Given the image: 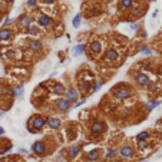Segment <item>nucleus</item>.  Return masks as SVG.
<instances>
[{"label": "nucleus", "instance_id": "nucleus-29", "mask_svg": "<svg viewBox=\"0 0 162 162\" xmlns=\"http://www.w3.org/2000/svg\"><path fill=\"white\" fill-rule=\"evenodd\" d=\"M118 156V148H109L105 152V158L106 159H115Z\"/></svg>", "mask_w": 162, "mask_h": 162}, {"label": "nucleus", "instance_id": "nucleus-45", "mask_svg": "<svg viewBox=\"0 0 162 162\" xmlns=\"http://www.w3.org/2000/svg\"><path fill=\"white\" fill-rule=\"evenodd\" d=\"M3 2H4V3H6V4H13V2H14V0H3Z\"/></svg>", "mask_w": 162, "mask_h": 162}, {"label": "nucleus", "instance_id": "nucleus-20", "mask_svg": "<svg viewBox=\"0 0 162 162\" xmlns=\"http://www.w3.org/2000/svg\"><path fill=\"white\" fill-rule=\"evenodd\" d=\"M129 13H131L132 19H139L142 14L145 13V9H144V6H141V4H133V7L131 9Z\"/></svg>", "mask_w": 162, "mask_h": 162}, {"label": "nucleus", "instance_id": "nucleus-26", "mask_svg": "<svg viewBox=\"0 0 162 162\" xmlns=\"http://www.w3.org/2000/svg\"><path fill=\"white\" fill-rule=\"evenodd\" d=\"M26 34H29V36H37V34H40V27L37 26V24H30L26 29Z\"/></svg>", "mask_w": 162, "mask_h": 162}, {"label": "nucleus", "instance_id": "nucleus-6", "mask_svg": "<svg viewBox=\"0 0 162 162\" xmlns=\"http://www.w3.org/2000/svg\"><path fill=\"white\" fill-rule=\"evenodd\" d=\"M135 155V148L129 144L122 145L121 148H118V156H121L122 159H131Z\"/></svg>", "mask_w": 162, "mask_h": 162}, {"label": "nucleus", "instance_id": "nucleus-17", "mask_svg": "<svg viewBox=\"0 0 162 162\" xmlns=\"http://www.w3.org/2000/svg\"><path fill=\"white\" fill-rule=\"evenodd\" d=\"M30 24H33V19H32V16H29V14H20V16L17 17V26L20 27V29L26 30Z\"/></svg>", "mask_w": 162, "mask_h": 162}, {"label": "nucleus", "instance_id": "nucleus-8", "mask_svg": "<svg viewBox=\"0 0 162 162\" xmlns=\"http://www.w3.org/2000/svg\"><path fill=\"white\" fill-rule=\"evenodd\" d=\"M26 47L29 52L36 53V55H40L42 50H43V44H42V42L39 40V39H30V40H27Z\"/></svg>", "mask_w": 162, "mask_h": 162}, {"label": "nucleus", "instance_id": "nucleus-50", "mask_svg": "<svg viewBox=\"0 0 162 162\" xmlns=\"http://www.w3.org/2000/svg\"><path fill=\"white\" fill-rule=\"evenodd\" d=\"M141 162H146V161H141Z\"/></svg>", "mask_w": 162, "mask_h": 162}, {"label": "nucleus", "instance_id": "nucleus-5", "mask_svg": "<svg viewBox=\"0 0 162 162\" xmlns=\"http://www.w3.org/2000/svg\"><path fill=\"white\" fill-rule=\"evenodd\" d=\"M132 79H133V82L138 85L139 88H146L149 85V82H151L149 75L145 73V72H136V73L132 76Z\"/></svg>", "mask_w": 162, "mask_h": 162}, {"label": "nucleus", "instance_id": "nucleus-22", "mask_svg": "<svg viewBox=\"0 0 162 162\" xmlns=\"http://www.w3.org/2000/svg\"><path fill=\"white\" fill-rule=\"evenodd\" d=\"M23 92H24V86H23V83L16 85V86H13V88L10 89V95H12V98H20L22 95H23Z\"/></svg>", "mask_w": 162, "mask_h": 162}, {"label": "nucleus", "instance_id": "nucleus-1", "mask_svg": "<svg viewBox=\"0 0 162 162\" xmlns=\"http://www.w3.org/2000/svg\"><path fill=\"white\" fill-rule=\"evenodd\" d=\"M132 95H133V89L128 83H123V82L118 83L116 86H113L111 89V96L113 99H116V101H126V99L131 98Z\"/></svg>", "mask_w": 162, "mask_h": 162}, {"label": "nucleus", "instance_id": "nucleus-31", "mask_svg": "<svg viewBox=\"0 0 162 162\" xmlns=\"http://www.w3.org/2000/svg\"><path fill=\"white\" fill-rule=\"evenodd\" d=\"M151 148L149 145V141H138L136 142V149L138 151H146V149Z\"/></svg>", "mask_w": 162, "mask_h": 162}, {"label": "nucleus", "instance_id": "nucleus-16", "mask_svg": "<svg viewBox=\"0 0 162 162\" xmlns=\"http://www.w3.org/2000/svg\"><path fill=\"white\" fill-rule=\"evenodd\" d=\"M92 85H93V79H82L79 82V93H83V95H88L91 93L92 91Z\"/></svg>", "mask_w": 162, "mask_h": 162}, {"label": "nucleus", "instance_id": "nucleus-49", "mask_svg": "<svg viewBox=\"0 0 162 162\" xmlns=\"http://www.w3.org/2000/svg\"><path fill=\"white\" fill-rule=\"evenodd\" d=\"M142 2H149V0H142Z\"/></svg>", "mask_w": 162, "mask_h": 162}, {"label": "nucleus", "instance_id": "nucleus-43", "mask_svg": "<svg viewBox=\"0 0 162 162\" xmlns=\"http://www.w3.org/2000/svg\"><path fill=\"white\" fill-rule=\"evenodd\" d=\"M56 159H58V161H60V162H63V154H60V155H58V156H56Z\"/></svg>", "mask_w": 162, "mask_h": 162}, {"label": "nucleus", "instance_id": "nucleus-39", "mask_svg": "<svg viewBox=\"0 0 162 162\" xmlns=\"http://www.w3.org/2000/svg\"><path fill=\"white\" fill-rule=\"evenodd\" d=\"M6 56L9 59H16V53H14L13 49H9V50H7V53H6Z\"/></svg>", "mask_w": 162, "mask_h": 162}, {"label": "nucleus", "instance_id": "nucleus-51", "mask_svg": "<svg viewBox=\"0 0 162 162\" xmlns=\"http://www.w3.org/2000/svg\"><path fill=\"white\" fill-rule=\"evenodd\" d=\"M161 76H162V71H161Z\"/></svg>", "mask_w": 162, "mask_h": 162}, {"label": "nucleus", "instance_id": "nucleus-21", "mask_svg": "<svg viewBox=\"0 0 162 162\" xmlns=\"http://www.w3.org/2000/svg\"><path fill=\"white\" fill-rule=\"evenodd\" d=\"M86 49H88V44L86 43H79V44H76V46H73V49H72V55H73V56L83 55V53H86Z\"/></svg>", "mask_w": 162, "mask_h": 162}, {"label": "nucleus", "instance_id": "nucleus-12", "mask_svg": "<svg viewBox=\"0 0 162 162\" xmlns=\"http://www.w3.org/2000/svg\"><path fill=\"white\" fill-rule=\"evenodd\" d=\"M79 96H81V93H79L78 88H73V86L66 89V92H65V95H63V98L68 99L71 103H76V102L79 101Z\"/></svg>", "mask_w": 162, "mask_h": 162}, {"label": "nucleus", "instance_id": "nucleus-3", "mask_svg": "<svg viewBox=\"0 0 162 162\" xmlns=\"http://www.w3.org/2000/svg\"><path fill=\"white\" fill-rule=\"evenodd\" d=\"M108 131V123L102 119H92L89 123V135L92 138H99Z\"/></svg>", "mask_w": 162, "mask_h": 162}, {"label": "nucleus", "instance_id": "nucleus-38", "mask_svg": "<svg viewBox=\"0 0 162 162\" xmlns=\"http://www.w3.org/2000/svg\"><path fill=\"white\" fill-rule=\"evenodd\" d=\"M26 4H27V7H30V9H36L37 7V0H27Z\"/></svg>", "mask_w": 162, "mask_h": 162}, {"label": "nucleus", "instance_id": "nucleus-33", "mask_svg": "<svg viewBox=\"0 0 162 162\" xmlns=\"http://www.w3.org/2000/svg\"><path fill=\"white\" fill-rule=\"evenodd\" d=\"M129 27H131V30L136 32V30H139V29H141V23H139L138 20H133V22H131V23H129Z\"/></svg>", "mask_w": 162, "mask_h": 162}, {"label": "nucleus", "instance_id": "nucleus-14", "mask_svg": "<svg viewBox=\"0 0 162 162\" xmlns=\"http://www.w3.org/2000/svg\"><path fill=\"white\" fill-rule=\"evenodd\" d=\"M46 126L52 131H59L62 128V119L58 116H47L46 118Z\"/></svg>", "mask_w": 162, "mask_h": 162}, {"label": "nucleus", "instance_id": "nucleus-47", "mask_svg": "<svg viewBox=\"0 0 162 162\" xmlns=\"http://www.w3.org/2000/svg\"><path fill=\"white\" fill-rule=\"evenodd\" d=\"M3 56H4V55H3V52H2V50H0V59H2V58H3Z\"/></svg>", "mask_w": 162, "mask_h": 162}, {"label": "nucleus", "instance_id": "nucleus-46", "mask_svg": "<svg viewBox=\"0 0 162 162\" xmlns=\"http://www.w3.org/2000/svg\"><path fill=\"white\" fill-rule=\"evenodd\" d=\"M156 16H158V10H155L154 12V14H152V17H156Z\"/></svg>", "mask_w": 162, "mask_h": 162}, {"label": "nucleus", "instance_id": "nucleus-36", "mask_svg": "<svg viewBox=\"0 0 162 162\" xmlns=\"http://www.w3.org/2000/svg\"><path fill=\"white\" fill-rule=\"evenodd\" d=\"M132 113H133V108H132V106L125 108V111H123V118H129V116H132Z\"/></svg>", "mask_w": 162, "mask_h": 162}, {"label": "nucleus", "instance_id": "nucleus-9", "mask_svg": "<svg viewBox=\"0 0 162 162\" xmlns=\"http://www.w3.org/2000/svg\"><path fill=\"white\" fill-rule=\"evenodd\" d=\"M82 145H79V144H75V145H71L66 148V151H65V155H66V158L68 159H76L79 155H81L82 152Z\"/></svg>", "mask_w": 162, "mask_h": 162}, {"label": "nucleus", "instance_id": "nucleus-42", "mask_svg": "<svg viewBox=\"0 0 162 162\" xmlns=\"http://www.w3.org/2000/svg\"><path fill=\"white\" fill-rule=\"evenodd\" d=\"M42 3H43V4H47V6H52V4L56 3V0H42Z\"/></svg>", "mask_w": 162, "mask_h": 162}, {"label": "nucleus", "instance_id": "nucleus-7", "mask_svg": "<svg viewBox=\"0 0 162 162\" xmlns=\"http://www.w3.org/2000/svg\"><path fill=\"white\" fill-rule=\"evenodd\" d=\"M55 109L58 112H60V113H66V112H69L72 109V103L68 99H65L63 96H60L58 101L55 102Z\"/></svg>", "mask_w": 162, "mask_h": 162}, {"label": "nucleus", "instance_id": "nucleus-37", "mask_svg": "<svg viewBox=\"0 0 162 162\" xmlns=\"http://www.w3.org/2000/svg\"><path fill=\"white\" fill-rule=\"evenodd\" d=\"M141 68L144 69V71H151L152 65H151V62H149V60H146V62H142V63H141Z\"/></svg>", "mask_w": 162, "mask_h": 162}, {"label": "nucleus", "instance_id": "nucleus-41", "mask_svg": "<svg viewBox=\"0 0 162 162\" xmlns=\"http://www.w3.org/2000/svg\"><path fill=\"white\" fill-rule=\"evenodd\" d=\"M19 154L20 155H29L30 152H29V149H24V148H19Z\"/></svg>", "mask_w": 162, "mask_h": 162}, {"label": "nucleus", "instance_id": "nucleus-19", "mask_svg": "<svg viewBox=\"0 0 162 162\" xmlns=\"http://www.w3.org/2000/svg\"><path fill=\"white\" fill-rule=\"evenodd\" d=\"M66 86H65L63 83H60V82H56V83L53 85V86H52V93L53 95H56V96H59V98H60V96H63L65 95V92H66Z\"/></svg>", "mask_w": 162, "mask_h": 162}, {"label": "nucleus", "instance_id": "nucleus-48", "mask_svg": "<svg viewBox=\"0 0 162 162\" xmlns=\"http://www.w3.org/2000/svg\"><path fill=\"white\" fill-rule=\"evenodd\" d=\"M2 116H3V112H0V119H2Z\"/></svg>", "mask_w": 162, "mask_h": 162}, {"label": "nucleus", "instance_id": "nucleus-40", "mask_svg": "<svg viewBox=\"0 0 162 162\" xmlns=\"http://www.w3.org/2000/svg\"><path fill=\"white\" fill-rule=\"evenodd\" d=\"M10 149H12V145L9 144V145L4 146V148L2 149V151H0V154H2V155H6V154H9V152H10Z\"/></svg>", "mask_w": 162, "mask_h": 162}, {"label": "nucleus", "instance_id": "nucleus-30", "mask_svg": "<svg viewBox=\"0 0 162 162\" xmlns=\"http://www.w3.org/2000/svg\"><path fill=\"white\" fill-rule=\"evenodd\" d=\"M105 81H102V79H98V81H93V85H92V91L91 93H96V92L99 91V89L103 86Z\"/></svg>", "mask_w": 162, "mask_h": 162}, {"label": "nucleus", "instance_id": "nucleus-34", "mask_svg": "<svg viewBox=\"0 0 162 162\" xmlns=\"http://www.w3.org/2000/svg\"><path fill=\"white\" fill-rule=\"evenodd\" d=\"M12 23H13V19H12L10 16H6L4 17V20H3V23H2V27H9Z\"/></svg>", "mask_w": 162, "mask_h": 162}, {"label": "nucleus", "instance_id": "nucleus-44", "mask_svg": "<svg viewBox=\"0 0 162 162\" xmlns=\"http://www.w3.org/2000/svg\"><path fill=\"white\" fill-rule=\"evenodd\" d=\"M4 133H6V131H4V128H2V126H0V136H3Z\"/></svg>", "mask_w": 162, "mask_h": 162}, {"label": "nucleus", "instance_id": "nucleus-2", "mask_svg": "<svg viewBox=\"0 0 162 162\" xmlns=\"http://www.w3.org/2000/svg\"><path fill=\"white\" fill-rule=\"evenodd\" d=\"M46 128V116L37 113L33 115L29 121H27V129L32 132V133H39L43 129Z\"/></svg>", "mask_w": 162, "mask_h": 162}, {"label": "nucleus", "instance_id": "nucleus-4", "mask_svg": "<svg viewBox=\"0 0 162 162\" xmlns=\"http://www.w3.org/2000/svg\"><path fill=\"white\" fill-rule=\"evenodd\" d=\"M30 151L34 156H44L49 151V145L46 144V141H36L32 144Z\"/></svg>", "mask_w": 162, "mask_h": 162}, {"label": "nucleus", "instance_id": "nucleus-23", "mask_svg": "<svg viewBox=\"0 0 162 162\" xmlns=\"http://www.w3.org/2000/svg\"><path fill=\"white\" fill-rule=\"evenodd\" d=\"M162 101H159V99H151V101H148L145 103V111L146 112H152L154 109H156L161 105Z\"/></svg>", "mask_w": 162, "mask_h": 162}, {"label": "nucleus", "instance_id": "nucleus-35", "mask_svg": "<svg viewBox=\"0 0 162 162\" xmlns=\"http://www.w3.org/2000/svg\"><path fill=\"white\" fill-rule=\"evenodd\" d=\"M86 101H88V99H86V98H85V96H83V98H82V99H79V101L76 102V103H75L73 106H72V108H81V106H83V105L86 103Z\"/></svg>", "mask_w": 162, "mask_h": 162}, {"label": "nucleus", "instance_id": "nucleus-25", "mask_svg": "<svg viewBox=\"0 0 162 162\" xmlns=\"http://www.w3.org/2000/svg\"><path fill=\"white\" fill-rule=\"evenodd\" d=\"M138 53L144 55V56H152L154 55V49L149 44H141V47L138 49Z\"/></svg>", "mask_w": 162, "mask_h": 162}, {"label": "nucleus", "instance_id": "nucleus-13", "mask_svg": "<svg viewBox=\"0 0 162 162\" xmlns=\"http://www.w3.org/2000/svg\"><path fill=\"white\" fill-rule=\"evenodd\" d=\"M88 47H89V50H91V53L92 55H95V56H98V55H101L102 53V50H103V43H102L99 39H92L91 42H89V44H88Z\"/></svg>", "mask_w": 162, "mask_h": 162}, {"label": "nucleus", "instance_id": "nucleus-15", "mask_svg": "<svg viewBox=\"0 0 162 162\" xmlns=\"http://www.w3.org/2000/svg\"><path fill=\"white\" fill-rule=\"evenodd\" d=\"M14 37V32L10 27H0V43H7Z\"/></svg>", "mask_w": 162, "mask_h": 162}, {"label": "nucleus", "instance_id": "nucleus-32", "mask_svg": "<svg viewBox=\"0 0 162 162\" xmlns=\"http://www.w3.org/2000/svg\"><path fill=\"white\" fill-rule=\"evenodd\" d=\"M81 23H82V14H76V16L73 17V20H72V26H73L75 29H79Z\"/></svg>", "mask_w": 162, "mask_h": 162}, {"label": "nucleus", "instance_id": "nucleus-24", "mask_svg": "<svg viewBox=\"0 0 162 162\" xmlns=\"http://www.w3.org/2000/svg\"><path fill=\"white\" fill-rule=\"evenodd\" d=\"M135 4V0H121L119 2V9L121 10H131Z\"/></svg>", "mask_w": 162, "mask_h": 162}, {"label": "nucleus", "instance_id": "nucleus-27", "mask_svg": "<svg viewBox=\"0 0 162 162\" xmlns=\"http://www.w3.org/2000/svg\"><path fill=\"white\" fill-rule=\"evenodd\" d=\"M135 139H136V142L138 141H149L151 139V132L146 129V131H142V132H139L138 135L135 136Z\"/></svg>", "mask_w": 162, "mask_h": 162}, {"label": "nucleus", "instance_id": "nucleus-52", "mask_svg": "<svg viewBox=\"0 0 162 162\" xmlns=\"http://www.w3.org/2000/svg\"><path fill=\"white\" fill-rule=\"evenodd\" d=\"M159 122H162V119H161V121H159Z\"/></svg>", "mask_w": 162, "mask_h": 162}, {"label": "nucleus", "instance_id": "nucleus-10", "mask_svg": "<svg viewBox=\"0 0 162 162\" xmlns=\"http://www.w3.org/2000/svg\"><path fill=\"white\" fill-rule=\"evenodd\" d=\"M119 52L116 50L115 47H108L106 50H105V55H103V59L108 63H116L119 60Z\"/></svg>", "mask_w": 162, "mask_h": 162}, {"label": "nucleus", "instance_id": "nucleus-11", "mask_svg": "<svg viewBox=\"0 0 162 162\" xmlns=\"http://www.w3.org/2000/svg\"><path fill=\"white\" fill-rule=\"evenodd\" d=\"M55 24L53 19L50 16H47L44 13H40L37 16V26L39 27H43V29H50L52 26Z\"/></svg>", "mask_w": 162, "mask_h": 162}, {"label": "nucleus", "instance_id": "nucleus-28", "mask_svg": "<svg viewBox=\"0 0 162 162\" xmlns=\"http://www.w3.org/2000/svg\"><path fill=\"white\" fill-rule=\"evenodd\" d=\"M146 89H148L149 93H158L159 92V83L156 81H151L149 85L146 86Z\"/></svg>", "mask_w": 162, "mask_h": 162}, {"label": "nucleus", "instance_id": "nucleus-18", "mask_svg": "<svg viewBox=\"0 0 162 162\" xmlns=\"http://www.w3.org/2000/svg\"><path fill=\"white\" fill-rule=\"evenodd\" d=\"M101 158H102V152H101V149H98V148L88 151V154L85 156V159L88 162H98Z\"/></svg>", "mask_w": 162, "mask_h": 162}]
</instances>
